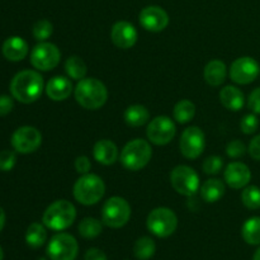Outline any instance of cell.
<instances>
[{"label": "cell", "mask_w": 260, "mask_h": 260, "mask_svg": "<svg viewBox=\"0 0 260 260\" xmlns=\"http://www.w3.org/2000/svg\"><path fill=\"white\" fill-rule=\"evenodd\" d=\"M248 152L256 161H260V135L254 137L248 146Z\"/></svg>", "instance_id": "ab89813d"}, {"label": "cell", "mask_w": 260, "mask_h": 260, "mask_svg": "<svg viewBox=\"0 0 260 260\" xmlns=\"http://www.w3.org/2000/svg\"><path fill=\"white\" fill-rule=\"evenodd\" d=\"M205 132L197 126H190L183 131L179 140V150L187 159H197L205 151Z\"/></svg>", "instance_id": "4fadbf2b"}, {"label": "cell", "mask_w": 260, "mask_h": 260, "mask_svg": "<svg viewBox=\"0 0 260 260\" xmlns=\"http://www.w3.org/2000/svg\"><path fill=\"white\" fill-rule=\"evenodd\" d=\"M106 193V184L103 179L96 174H83L74 184V198L80 205L93 206L96 205L103 198Z\"/></svg>", "instance_id": "277c9868"}, {"label": "cell", "mask_w": 260, "mask_h": 260, "mask_svg": "<svg viewBox=\"0 0 260 260\" xmlns=\"http://www.w3.org/2000/svg\"><path fill=\"white\" fill-rule=\"evenodd\" d=\"M93 156L99 164L113 165L118 160V147L111 140H99L93 147Z\"/></svg>", "instance_id": "ffe728a7"}, {"label": "cell", "mask_w": 260, "mask_h": 260, "mask_svg": "<svg viewBox=\"0 0 260 260\" xmlns=\"http://www.w3.org/2000/svg\"><path fill=\"white\" fill-rule=\"evenodd\" d=\"M13 108H14L13 96L7 95V94L0 95V117L8 116L13 111Z\"/></svg>", "instance_id": "74e56055"}, {"label": "cell", "mask_w": 260, "mask_h": 260, "mask_svg": "<svg viewBox=\"0 0 260 260\" xmlns=\"http://www.w3.org/2000/svg\"><path fill=\"white\" fill-rule=\"evenodd\" d=\"M156 251L155 241L149 236H142L137 239L134 245V254L139 260H149L154 256Z\"/></svg>", "instance_id": "f1b7e54d"}, {"label": "cell", "mask_w": 260, "mask_h": 260, "mask_svg": "<svg viewBox=\"0 0 260 260\" xmlns=\"http://www.w3.org/2000/svg\"><path fill=\"white\" fill-rule=\"evenodd\" d=\"M246 151H248V149L241 140H233L226 146V154L231 159H239V157L244 156Z\"/></svg>", "instance_id": "836d02e7"}, {"label": "cell", "mask_w": 260, "mask_h": 260, "mask_svg": "<svg viewBox=\"0 0 260 260\" xmlns=\"http://www.w3.org/2000/svg\"><path fill=\"white\" fill-rule=\"evenodd\" d=\"M74 165H75L76 172H78L79 174H81V175L88 174V173L90 172V169H91L90 160H89V157L85 156V155H81V156L76 157Z\"/></svg>", "instance_id": "8d00e7d4"}, {"label": "cell", "mask_w": 260, "mask_h": 260, "mask_svg": "<svg viewBox=\"0 0 260 260\" xmlns=\"http://www.w3.org/2000/svg\"><path fill=\"white\" fill-rule=\"evenodd\" d=\"M196 114V106L194 103H192L188 99H182V101L178 102L174 106L173 109V116L174 119L178 123H188L189 121H192L193 117Z\"/></svg>", "instance_id": "4316f807"}, {"label": "cell", "mask_w": 260, "mask_h": 260, "mask_svg": "<svg viewBox=\"0 0 260 260\" xmlns=\"http://www.w3.org/2000/svg\"><path fill=\"white\" fill-rule=\"evenodd\" d=\"M259 73L260 66L258 61L250 56H243V57L236 58L231 63L229 75L234 83L240 84V85H248L258 78Z\"/></svg>", "instance_id": "5bb4252c"}, {"label": "cell", "mask_w": 260, "mask_h": 260, "mask_svg": "<svg viewBox=\"0 0 260 260\" xmlns=\"http://www.w3.org/2000/svg\"><path fill=\"white\" fill-rule=\"evenodd\" d=\"M76 218V208L66 200L51 203L43 212L42 222L52 231H63L70 228Z\"/></svg>", "instance_id": "3957f363"}, {"label": "cell", "mask_w": 260, "mask_h": 260, "mask_svg": "<svg viewBox=\"0 0 260 260\" xmlns=\"http://www.w3.org/2000/svg\"><path fill=\"white\" fill-rule=\"evenodd\" d=\"M152 157V149L149 141L142 139H135L127 142L121 151L122 165L127 170L137 172L146 167Z\"/></svg>", "instance_id": "5b68a950"}, {"label": "cell", "mask_w": 260, "mask_h": 260, "mask_svg": "<svg viewBox=\"0 0 260 260\" xmlns=\"http://www.w3.org/2000/svg\"><path fill=\"white\" fill-rule=\"evenodd\" d=\"M78 231L84 239H95L103 231V223L94 217H85L79 223Z\"/></svg>", "instance_id": "f546056e"}, {"label": "cell", "mask_w": 260, "mask_h": 260, "mask_svg": "<svg viewBox=\"0 0 260 260\" xmlns=\"http://www.w3.org/2000/svg\"><path fill=\"white\" fill-rule=\"evenodd\" d=\"M47 241V230L42 223L33 222L25 231V243L29 248L40 249Z\"/></svg>", "instance_id": "d4e9b609"}, {"label": "cell", "mask_w": 260, "mask_h": 260, "mask_svg": "<svg viewBox=\"0 0 260 260\" xmlns=\"http://www.w3.org/2000/svg\"><path fill=\"white\" fill-rule=\"evenodd\" d=\"M17 164V155L12 150H3L0 151V170L10 172Z\"/></svg>", "instance_id": "e575fe53"}, {"label": "cell", "mask_w": 260, "mask_h": 260, "mask_svg": "<svg viewBox=\"0 0 260 260\" xmlns=\"http://www.w3.org/2000/svg\"><path fill=\"white\" fill-rule=\"evenodd\" d=\"M241 236L249 245H260V217H250L241 228Z\"/></svg>", "instance_id": "484cf974"}, {"label": "cell", "mask_w": 260, "mask_h": 260, "mask_svg": "<svg viewBox=\"0 0 260 260\" xmlns=\"http://www.w3.org/2000/svg\"><path fill=\"white\" fill-rule=\"evenodd\" d=\"M222 167H223V160L222 157L218 156V155L208 156L202 164L203 172L208 175L218 174V173L221 172V169H222Z\"/></svg>", "instance_id": "d6a6232c"}, {"label": "cell", "mask_w": 260, "mask_h": 260, "mask_svg": "<svg viewBox=\"0 0 260 260\" xmlns=\"http://www.w3.org/2000/svg\"><path fill=\"white\" fill-rule=\"evenodd\" d=\"M203 76H205L206 83L210 84L211 86H220L228 76V68L225 62L221 60H212L206 65L203 70Z\"/></svg>", "instance_id": "7402d4cb"}, {"label": "cell", "mask_w": 260, "mask_h": 260, "mask_svg": "<svg viewBox=\"0 0 260 260\" xmlns=\"http://www.w3.org/2000/svg\"><path fill=\"white\" fill-rule=\"evenodd\" d=\"M226 184L234 189H243L249 184L251 179V172L244 162L233 161L226 167L223 172Z\"/></svg>", "instance_id": "e0dca14e"}, {"label": "cell", "mask_w": 260, "mask_h": 260, "mask_svg": "<svg viewBox=\"0 0 260 260\" xmlns=\"http://www.w3.org/2000/svg\"><path fill=\"white\" fill-rule=\"evenodd\" d=\"M74 96L83 108L95 111L102 108L108 99L107 86L95 78H84L78 81L74 89Z\"/></svg>", "instance_id": "7a4b0ae2"}, {"label": "cell", "mask_w": 260, "mask_h": 260, "mask_svg": "<svg viewBox=\"0 0 260 260\" xmlns=\"http://www.w3.org/2000/svg\"><path fill=\"white\" fill-rule=\"evenodd\" d=\"M5 220H7V217H5V212L2 208V206H0V233H2V230L4 229Z\"/></svg>", "instance_id": "b9f144b4"}, {"label": "cell", "mask_w": 260, "mask_h": 260, "mask_svg": "<svg viewBox=\"0 0 260 260\" xmlns=\"http://www.w3.org/2000/svg\"><path fill=\"white\" fill-rule=\"evenodd\" d=\"M170 184L179 194L192 197L201 188L200 175L188 165H178L170 173Z\"/></svg>", "instance_id": "ba28073f"}, {"label": "cell", "mask_w": 260, "mask_h": 260, "mask_svg": "<svg viewBox=\"0 0 260 260\" xmlns=\"http://www.w3.org/2000/svg\"><path fill=\"white\" fill-rule=\"evenodd\" d=\"M65 71L69 78L79 81L85 78L86 73H88V68H86V63L84 62L81 57L70 56L65 62Z\"/></svg>", "instance_id": "83f0119b"}, {"label": "cell", "mask_w": 260, "mask_h": 260, "mask_svg": "<svg viewBox=\"0 0 260 260\" xmlns=\"http://www.w3.org/2000/svg\"><path fill=\"white\" fill-rule=\"evenodd\" d=\"M177 134L174 121L168 116H157L147 124V140L156 146L168 145Z\"/></svg>", "instance_id": "8fae6325"}, {"label": "cell", "mask_w": 260, "mask_h": 260, "mask_svg": "<svg viewBox=\"0 0 260 260\" xmlns=\"http://www.w3.org/2000/svg\"><path fill=\"white\" fill-rule=\"evenodd\" d=\"M29 58L33 68L37 69L38 71L53 70L60 63V48L55 43L43 41L32 48Z\"/></svg>", "instance_id": "9c48e42d"}, {"label": "cell", "mask_w": 260, "mask_h": 260, "mask_svg": "<svg viewBox=\"0 0 260 260\" xmlns=\"http://www.w3.org/2000/svg\"><path fill=\"white\" fill-rule=\"evenodd\" d=\"M131 218V206L124 198L111 197L102 208V222L111 229H121Z\"/></svg>", "instance_id": "52a82bcc"}, {"label": "cell", "mask_w": 260, "mask_h": 260, "mask_svg": "<svg viewBox=\"0 0 260 260\" xmlns=\"http://www.w3.org/2000/svg\"><path fill=\"white\" fill-rule=\"evenodd\" d=\"M241 202L249 210H259L260 188L256 185H246L241 193Z\"/></svg>", "instance_id": "4dcf8cb0"}, {"label": "cell", "mask_w": 260, "mask_h": 260, "mask_svg": "<svg viewBox=\"0 0 260 260\" xmlns=\"http://www.w3.org/2000/svg\"><path fill=\"white\" fill-rule=\"evenodd\" d=\"M140 24L142 28L149 32H161L169 24V15L157 5H150V7L144 8L140 13Z\"/></svg>", "instance_id": "9a60e30c"}, {"label": "cell", "mask_w": 260, "mask_h": 260, "mask_svg": "<svg viewBox=\"0 0 260 260\" xmlns=\"http://www.w3.org/2000/svg\"><path fill=\"white\" fill-rule=\"evenodd\" d=\"M220 102L226 109L229 111L238 112L245 104V95L239 88L233 85H228L221 89L220 91Z\"/></svg>", "instance_id": "44dd1931"}, {"label": "cell", "mask_w": 260, "mask_h": 260, "mask_svg": "<svg viewBox=\"0 0 260 260\" xmlns=\"http://www.w3.org/2000/svg\"><path fill=\"white\" fill-rule=\"evenodd\" d=\"M10 94L18 102L30 104L38 101L45 90L43 78L36 70H23L15 74L10 81Z\"/></svg>", "instance_id": "6da1fadb"}, {"label": "cell", "mask_w": 260, "mask_h": 260, "mask_svg": "<svg viewBox=\"0 0 260 260\" xmlns=\"http://www.w3.org/2000/svg\"><path fill=\"white\" fill-rule=\"evenodd\" d=\"M46 253L51 260H75L79 253L78 241L70 234H56L51 238Z\"/></svg>", "instance_id": "30bf717a"}, {"label": "cell", "mask_w": 260, "mask_h": 260, "mask_svg": "<svg viewBox=\"0 0 260 260\" xmlns=\"http://www.w3.org/2000/svg\"><path fill=\"white\" fill-rule=\"evenodd\" d=\"M201 197L205 202L215 203L218 202L225 196V184L221 179L213 178V179L206 180L200 188Z\"/></svg>", "instance_id": "603a6c76"}, {"label": "cell", "mask_w": 260, "mask_h": 260, "mask_svg": "<svg viewBox=\"0 0 260 260\" xmlns=\"http://www.w3.org/2000/svg\"><path fill=\"white\" fill-rule=\"evenodd\" d=\"M147 230L157 238H169L178 228V217L168 207H157L149 213L146 220Z\"/></svg>", "instance_id": "8992f818"}, {"label": "cell", "mask_w": 260, "mask_h": 260, "mask_svg": "<svg viewBox=\"0 0 260 260\" xmlns=\"http://www.w3.org/2000/svg\"><path fill=\"white\" fill-rule=\"evenodd\" d=\"M12 146L19 154H32L40 149L42 144V135L36 127L22 126L12 135Z\"/></svg>", "instance_id": "7c38bea8"}, {"label": "cell", "mask_w": 260, "mask_h": 260, "mask_svg": "<svg viewBox=\"0 0 260 260\" xmlns=\"http://www.w3.org/2000/svg\"><path fill=\"white\" fill-rule=\"evenodd\" d=\"M37 260H47L46 258H40V259H37Z\"/></svg>", "instance_id": "f6af8a7d"}, {"label": "cell", "mask_w": 260, "mask_h": 260, "mask_svg": "<svg viewBox=\"0 0 260 260\" xmlns=\"http://www.w3.org/2000/svg\"><path fill=\"white\" fill-rule=\"evenodd\" d=\"M3 259H4V251H3L2 246H0V260H3Z\"/></svg>", "instance_id": "ee69618b"}, {"label": "cell", "mask_w": 260, "mask_h": 260, "mask_svg": "<svg viewBox=\"0 0 260 260\" xmlns=\"http://www.w3.org/2000/svg\"><path fill=\"white\" fill-rule=\"evenodd\" d=\"M248 107L253 113L260 114V88L254 89L248 99Z\"/></svg>", "instance_id": "f35d334b"}, {"label": "cell", "mask_w": 260, "mask_h": 260, "mask_svg": "<svg viewBox=\"0 0 260 260\" xmlns=\"http://www.w3.org/2000/svg\"><path fill=\"white\" fill-rule=\"evenodd\" d=\"M46 94L53 102H62L73 93V83L69 78L62 75L53 76L46 84Z\"/></svg>", "instance_id": "d6986e66"}, {"label": "cell", "mask_w": 260, "mask_h": 260, "mask_svg": "<svg viewBox=\"0 0 260 260\" xmlns=\"http://www.w3.org/2000/svg\"><path fill=\"white\" fill-rule=\"evenodd\" d=\"M123 118L129 127H141L149 122L150 112L145 106L132 104L124 111Z\"/></svg>", "instance_id": "cb8c5ba5"}, {"label": "cell", "mask_w": 260, "mask_h": 260, "mask_svg": "<svg viewBox=\"0 0 260 260\" xmlns=\"http://www.w3.org/2000/svg\"><path fill=\"white\" fill-rule=\"evenodd\" d=\"M52 32H53V25L52 23L47 19L37 20V22L35 23V25H33V29H32L33 37H35L37 41H40V42L47 41L48 38L52 36Z\"/></svg>", "instance_id": "1f68e13d"}, {"label": "cell", "mask_w": 260, "mask_h": 260, "mask_svg": "<svg viewBox=\"0 0 260 260\" xmlns=\"http://www.w3.org/2000/svg\"><path fill=\"white\" fill-rule=\"evenodd\" d=\"M2 52L8 61L18 62L27 57L29 48H28L27 41L23 40L19 36H12L4 41L2 46Z\"/></svg>", "instance_id": "ac0fdd59"}, {"label": "cell", "mask_w": 260, "mask_h": 260, "mask_svg": "<svg viewBox=\"0 0 260 260\" xmlns=\"http://www.w3.org/2000/svg\"><path fill=\"white\" fill-rule=\"evenodd\" d=\"M139 38V33L135 25L127 20H119L114 23L111 29V40L114 46L122 50L134 47Z\"/></svg>", "instance_id": "2e32d148"}, {"label": "cell", "mask_w": 260, "mask_h": 260, "mask_svg": "<svg viewBox=\"0 0 260 260\" xmlns=\"http://www.w3.org/2000/svg\"><path fill=\"white\" fill-rule=\"evenodd\" d=\"M85 260H108L107 258L106 253L102 251L101 249H96V248H90L86 250L85 256H84Z\"/></svg>", "instance_id": "60d3db41"}, {"label": "cell", "mask_w": 260, "mask_h": 260, "mask_svg": "<svg viewBox=\"0 0 260 260\" xmlns=\"http://www.w3.org/2000/svg\"><path fill=\"white\" fill-rule=\"evenodd\" d=\"M240 128L243 131V134L245 135H251L254 132H256V129L259 128V119L255 116V113L246 114L243 117L240 122Z\"/></svg>", "instance_id": "d590c367"}, {"label": "cell", "mask_w": 260, "mask_h": 260, "mask_svg": "<svg viewBox=\"0 0 260 260\" xmlns=\"http://www.w3.org/2000/svg\"><path fill=\"white\" fill-rule=\"evenodd\" d=\"M253 260H260V248H258V250H256L255 254H254Z\"/></svg>", "instance_id": "7bdbcfd3"}]
</instances>
